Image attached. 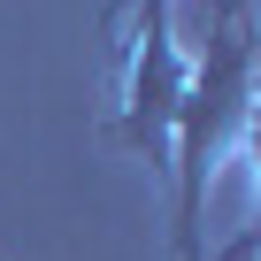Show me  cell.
I'll list each match as a JSON object with an SVG mask.
<instances>
[{"label":"cell","instance_id":"1","mask_svg":"<svg viewBox=\"0 0 261 261\" xmlns=\"http://www.w3.org/2000/svg\"><path fill=\"white\" fill-rule=\"evenodd\" d=\"M215 23L200 62L185 69V100H177V139H169V185H177V261H200V215H207V185L223 169V154L238 146L253 85H261V31L246 16V0H207Z\"/></svg>","mask_w":261,"mask_h":261},{"label":"cell","instance_id":"2","mask_svg":"<svg viewBox=\"0 0 261 261\" xmlns=\"http://www.w3.org/2000/svg\"><path fill=\"white\" fill-rule=\"evenodd\" d=\"M177 0H115L108 23H130L115 46V130L154 177H169V139H177V100H185V46L169 23Z\"/></svg>","mask_w":261,"mask_h":261},{"label":"cell","instance_id":"3","mask_svg":"<svg viewBox=\"0 0 261 261\" xmlns=\"http://www.w3.org/2000/svg\"><path fill=\"white\" fill-rule=\"evenodd\" d=\"M238 146L253 162V192H261V85H253V108H246V130H238Z\"/></svg>","mask_w":261,"mask_h":261}]
</instances>
